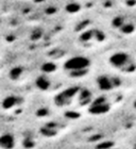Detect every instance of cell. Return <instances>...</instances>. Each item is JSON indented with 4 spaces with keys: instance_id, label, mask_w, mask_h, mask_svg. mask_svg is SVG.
<instances>
[{
    "instance_id": "6da1fadb",
    "label": "cell",
    "mask_w": 136,
    "mask_h": 149,
    "mask_svg": "<svg viewBox=\"0 0 136 149\" xmlns=\"http://www.w3.org/2000/svg\"><path fill=\"white\" fill-rule=\"evenodd\" d=\"M110 63L111 65L115 68H120V69H126L128 66H130L132 63L130 61V58L127 53L124 52H117L114 53L113 56L110 58Z\"/></svg>"
},
{
    "instance_id": "7a4b0ae2",
    "label": "cell",
    "mask_w": 136,
    "mask_h": 149,
    "mask_svg": "<svg viewBox=\"0 0 136 149\" xmlns=\"http://www.w3.org/2000/svg\"><path fill=\"white\" fill-rule=\"evenodd\" d=\"M88 66V60L83 56H74L66 62V68L70 72H82Z\"/></svg>"
},
{
    "instance_id": "3957f363",
    "label": "cell",
    "mask_w": 136,
    "mask_h": 149,
    "mask_svg": "<svg viewBox=\"0 0 136 149\" xmlns=\"http://www.w3.org/2000/svg\"><path fill=\"white\" fill-rule=\"evenodd\" d=\"M0 145L2 149H12L15 145V139L11 133H2L0 137Z\"/></svg>"
},
{
    "instance_id": "277c9868",
    "label": "cell",
    "mask_w": 136,
    "mask_h": 149,
    "mask_svg": "<svg viewBox=\"0 0 136 149\" xmlns=\"http://www.w3.org/2000/svg\"><path fill=\"white\" fill-rule=\"evenodd\" d=\"M135 108H136V100H135Z\"/></svg>"
}]
</instances>
